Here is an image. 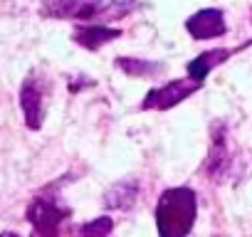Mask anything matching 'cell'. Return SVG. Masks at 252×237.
<instances>
[{"mask_svg":"<svg viewBox=\"0 0 252 237\" xmlns=\"http://www.w3.org/2000/svg\"><path fill=\"white\" fill-rule=\"evenodd\" d=\"M230 168V148H227V136L220 129L218 134H213V144H210V153L205 158V173L210 178H222Z\"/></svg>","mask_w":252,"mask_h":237,"instance_id":"cell-8","label":"cell"},{"mask_svg":"<svg viewBox=\"0 0 252 237\" xmlns=\"http://www.w3.org/2000/svg\"><path fill=\"white\" fill-rule=\"evenodd\" d=\"M139 193H141V188H139L136 180H119L106 190L104 205L109 210H129L139 200Z\"/></svg>","mask_w":252,"mask_h":237,"instance_id":"cell-10","label":"cell"},{"mask_svg":"<svg viewBox=\"0 0 252 237\" xmlns=\"http://www.w3.org/2000/svg\"><path fill=\"white\" fill-rule=\"evenodd\" d=\"M111 230H114V220L101 215V217H94V220L79 225L74 230V237H109Z\"/></svg>","mask_w":252,"mask_h":237,"instance_id":"cell-12","label":"cell"},{"mask_svg":"<svg viewBox=\"0 0 252 237\" xmlns=\"http://www.w3.org/2000/svg\"><path fill=\"white\" fill-rule=\"evenodd\" d=\"M25 217L32 227V237H60L64 222L72 217V207L57 193V183H55L30 200Z\"/></svg>","mask_w":252,"mask_h":237,"instance_id":"cell-2","label":"cell"},{"mask_svg":"<svg viewBox=\"0 0 252 237\" xmlns=\"http://www.w3.org/2000/svg\"><path fill=\"white\" fill-rule=\"evenodd\" d=\"M47 96H50V82L37 72L28 74V79L20 87V109L25 116V124L30 131H37L45 121V106H47Z\"/></svg>","mask_w":252,"mask_h":237,"instance_id":"cell-4","label":"cell"},{"mask_svg":"<svg viewBox=\"0 0 252 237\" xmlns=\"http://www.w3.org/2000/svg\"><path fill=\"white\" fill-rule=\"evenodd\" d=\"M0 237H20V235L13 232V230H5V232H0Z\"/></svg>","mask_w":252,"mask_h":237,"instance_id":"cell-13","label":"cell"},{"mask_svg":"<svg viewBox=\"0 0 252 237\" xmlns=\"http://www.w3.org/2000/svg\"><path fill=\"white\" fill-rule=\"evenodd\" d=\"M203 87V82H195V79H171L168 84L163 87H156L146 94V99L141 101V109L146 111H166V109H173L176 104L186 101L190 94H195L198 89Z\"/></svg>","mask_w":252,"mask_h":237,"instance_id":"cell-5","label":"cell"},{"mask_svg":"<svg viewBox=\"0 0 252 237\" xmlns=\"http://www.w3.org/2000/svg\"><path fill=\"white\" fill-rule=\"evenodd\" d=\"M250 23H252V10H250Z\"/></svg>","mask_w":252,"mask_h":237,"instance_id":"cell-14","label":"cell"},{"mask_svg":"<svg viewBox=\"0 0 252 237\" xmlns=\"http://www.w3.org/2000/svg\"><path fill=\"white\" fill-rule=\"evenodd\" d=\"M106 0H42L40 15L60 18V20H79V23H99L104 20Z\"/></svg>","mask_w":252,"mask_h":237,"instance_id":"cell-3","label":"cell"},{"mask_svg":"<svg viewBox=\"0 0 252 237\" xmlns=\"http://www.w3.org/2000/svg\"><path fill=\"white\" fill-rule=\"evenodd\" d=\"M198 217V198L190 188H168L156 203L158 237H188Z\"/></svg>","mask_w":252,"mask_h":237,"instance_id":"cell-1","label":"cell"},{"mask_svg":"<svg viewBox=\"0 0 252 237\" xmlns=\"http://www.w3.org/2000/svg\"><path fill=\"white\" fill-rule=\"evenodd\" d=\"M121 37V30L119 28H109L104 23H82L74 32H72V40L84 47V50H99L114 40Z\"/></svg>","mask_w":252,"mask_h":237,"instance_id":"cell-7","label":"cell"},{"mask_svg":"<svg viewBox=\"0 0 252 237\" xmlns=\"http://www.w3.org/2000/svg\"><path fill=\"white\" fill-rule=\"evenodd\" d=\"M186 30L193 40H213V37H222L227 32V25H225L222 10L205 8L186 20Z\"/></svg>","mask_w":252,"mask_h":237,"instance_id":"cell-6","label":"cell"},{"mask_svg":"<svg viewBox=\"0 0 252 237\" xmlns=\"http://www.w3.org/2000/svg\"><path fill=\"white\" fill-rule=\"evenodd\" d=\"M116 67L129 77H154V74L163 72V64L151 62V59H134V57H119Z\"/></svg>","mask_w":252,"mask_h":237,"instance_id":"cell-11","label":"cell"},{"mask_svg":"<svg viewBox=\"0 0 252 237\" xmlns=\"http://www.w3.org/2000/svg\"><path fill=\"white\" fill-rule=\"evenodd\" d=\"M232 52L235 50H227V47H218V50H208V52H203V55H198L195 59H190L188 62V77L190 79H195V82H203L218 64H222V62H227L230 57H232Z\"/></svg>","mask_w":252,"mask_h":237,"instance_id":"cell-9","label":"cell"}]
</instances>
